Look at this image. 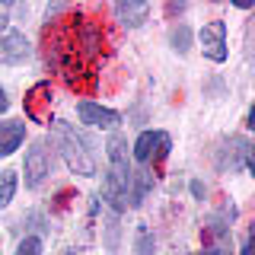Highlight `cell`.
Returning a JSON list of instances; mask_svg holds the SVG:
<instances>
[{
  "label": "cell",
  "instance_id": "6da1fadb",
  "mask_svg": "<svg viewBox=\"0 0 255 255\" xmlns=\"http://www.w3.org/2000/svg\"><path fill=\"white\" fill-rule=\"evenodd\" d=\"M128 185H131V163H128V143L122 134L109 137V172L102 182V198L115 207L125 211L128 207Z\"/></svg>",
  "mask_w": 255,
  "mask_h": 255
},
{
  "label": "cell",
  "instance_id": "7a4b0ae2",
  "mask_svg": "<svg viewBox=\"0 0 255 255\" xmlns=\"http://www.w3.org/2000/svg\"><path fill=\"white\" fill-rule=\"evenodd\" d=\"M54 140H58V150L64 153L67 166L77 175H86V179L96 175V159L90 153V147H86V140L80 137L67 122H54Z\"/></svg>",
  "mask_w": 255,
  "mask_h": 255
},
{
  "label": "cell",
  "instance_id": "3957f363",
  "mask_svg": "<svg viewBox=\"0 0 255 255\" xmlns=\"http://www.w3.org/2000/svg\"><path fill=\"white\" fill-rule=\"evenodd\" d=\"M29 58V42L6 16H0V64H22Z\"/></svg>",
  "mask_w": 255,
  "mask_h": 255
},
{
  "label": "cell",
  "instance_id": "277c9868",
  "mask_svg": "<svg viewBox=\"0 0 255 255\" xmlns=\"http://www.w3.org/2000/svg\"><path fill=\"white\" fill-rule=\"evenodd\" d=\"M51 175V153H48V140H32L26 153V185L42 188V182Z\"/></svg>",
  "mask_w": 255,
  "mask_h": 255
},
{
  "label": "cell",
  "instance_id": "5b68a950",
  "mask_svg": "<svg viewBox=\"0 0 255 255\" xmlns=\"http://www.w3.org/2000/svg\"><path fill=\"white\" fill-rule=\"evenodd\" d=\"M172 150V140L166 131H143L134 140V159L137 163H150V159H166V153Z\"/></svg>",
  "mask_w": 255,
  "mask_h": 255
},
{
  "label": "cell",
  "instance_id": "8992f818",
  "mask_svg": "<svg viewBox=\"0 0 255 255\" xmlns=\"http://www.w3.org/2000/svg\"><path fill=\"white\" fill-rule=\"evenodd\" d=\"M198 38H201V48L211 61H217V64L227 61V26H223L220 19L207 22V26L198 32Z\"/></svg>",
  "mask_w": 255,
  "mask_h": 255
},
{
  "label": "cell",
  "instance_id": "52a82bcc",
  "mask_svg": "<svg viewBox=\"0 0 255 255\" xmlns=\"http://www.w3.org/2000/svg\"><path fill=\"white\" fill-rule=\"evenodd\" d=\"M77 115H80L83 125H93V128H115L118 122H122L118 112L99 106V102H77Z\"/></svg>",
  "mask_w": 255,
  "mask_h": 255
},
{
  "label": "cell",
  "instance_id": "ba28073f",
  "mask_svg": "<svg viewBox=\"0 0 255 255\" xmlns=\"http://www.w3.org/2000/svg\"><path fill=\"white\" fill-rule=\"evenodd\" d=\"M48 102H51V83H48V80H42V83H35L32 86V90L26 93V102H22V106H26V115L32 118V122H48V112H45V106Z\"/></svg>",
  "mask_w": 255,
  "mask_h": 255
},
{
  "label": "cell",
  "instance_id": "9c48e42d",
  "mask_svg": "<svg viewBox=\"0 0 255 255\" xmlns=\"http://www.w3.org/2000/svg\"><path fill=\"white\" fill-rule=\"evenodd\" d=\"M22 140H26V125H22V122H16V118L0 122V159L16 153Z\"/></svg>",
  "mask_w": 255,
  "mask_h": 255
},
{
  "label": "cell",
  "instance_id": "30bf717a",
  "mask_svg": "<svg viewBox=\"0 0 255 255\" xmlns=\"http://www.w3.org/2000/svg\"><path fill=\"white\" fill-rule=\"evenodd\" d=\"M150 188H153V175H150L147 169L131 172V185H128V207H140Z\"/></svg>",
  "mask_w": 255,
  "mask_h": 255
},
{
  "label": "cell",
  "instance_id": "8fae6325",
  "mask_svg": "<svg viewBox=\"0 0 255 255\" xmlns=\"http://www.w3.org/2000/svg\"><path fill=\"white\" fill-rule=\"evenodd\" d=\"M77 45H80V51H83L86 58L99 54V51H102V29L96 26V22H86V26H80V32H77Z\"/></svg>",
  "mask_w": 255,
  "mask_h": 255
},
{
  "label": "cell",
  "instance_id": "7c38bea8",
  "mask_svg": "<svg viewBox=\"0 0 255 255\" xmlns=\"http://www.w3.org/2000/svg\"><path fill=\"white\" fill-rule=\"evenodd\" d=\"M115 13H118V19H122L125 26H140L143 16L150 13V6L147 3H134V0H128V3L122 0V3L115 6Z\"/></svg>",
  "mask_w": 255,
  "mask_h": 255
},
{
  "label": "cell",
  "instance_id": "4fadbf2b",
  "mask_svg": "<svg viewBox=\"0 0 255 255\" xmlns=\"http://www.w3.org/2000/svg\"><path fill=\"white\" fill-rule=\"evenodd\" d=\"M13 195H16V172L6 169V172H0V207L10 204Z\"/></svg>",
  "mask_w": 255,
  "mask_h": 255
},
{
  "label": "cell",
  "instance_id": "5bb4252c",
  "mask_svg": "<svg viewBox=\"0 0 255 255\" xmlns=\"http://www.w3.org/2000/svg\"><path fill=\"white\" fill-rule=\"evenodd\" d=\"M169 45H172L179 54H185L188 48H191V32H188V26H175V29L169 32Z\"/></svg>",
  "mask_w": 255,
  "mask_h": 255
},
{
  "label": "cell",
  "instance_id": "9a60e30c",
  "mask_svg": "<svg viewBox=\"0 0 255 255\" xmlns=\"http://www.w3.org/2000/svg\"><path fill=\"white\" fill-rule=\"evenodd\" d=\"M134 252L137 255H153V236L147 233V227L137 230V239H134Z\"/></svg>",
  "mask_w": 255,
  "mask_h": 255
},
{
  "label": "cell",
  "instance_id": "2e32d148",
  "mask_svg": "<svg viewBox=\"0 0 255 255\" xmlns=\"http://www.w3.org/2000/svg\"><path fill=\"white\" fill-rule=\"evenodd\" d=\"M16 255H42V239H38V236H26L19 243V249H16Z\"/></svg>",
  "mask_w": 255,
  "mask_h": 255
},
{
  "label": "cell",
  "instance_id": "e0dca14e",
  "mask_svg": "<svg viewBox=\"0 0 255 255\" xmlns=\"http://www.w3.org/2000/svg\"><path fill=\"white\" fill-rule=\"evenodd\" d=\"M239 255H252V236L243 239V252H239Z\"/></svg>",
  "mask_w": 255,
  "mask_h": 255
},
{
  "label": "cell",
  "instance_id": "ac0fdd59",
  "mask_svg": "<svg viewBox=\"0 0 255 255\" xmlns=\"http://www.w3.org/2000/svg\"><path fill=\"white\" fill-rule=\"evenodd\" d=\"M191 195H195V198H204V188H201V182H191Z\"/></svg>",
  "mask_w": 255,
  "mask_h": 255
},
{
  "label": "cell",
  "instance_id": "d6986e66",
  "mask_svg": "<svg viewBox=\"0 0 255 255\" xmlns=\"http://www.w3.org/2000/svg\"><path fill=\"white\" fill-rule=\"evenodd\" d=\"M6 106H10V102H6V93H3V86H0V112H6Z\"/></svg>",
  "mask_w": 255,
  "mask_h": 255
},
{
  "label": "cell",
  "instance_id": "ffe728a7",
  "mask_svg": "<svg viewBox=\"0 0 255 255\" xmlns=\"http://www.w3.org/2000/svg\"><path fill=\"white\" fill-rule=\"evenodd\" d=\"M201 255H220V249H207V252H201Z\"/></svg>",
  "mask_w": 255,
  "mask_h": 255
},
{
  "label": "cell",
  "instance_id": "44dd1931",
  "mask_svg": "<svg viewBox=\"0 0 255 255\" xmlns=\"http://www.w3.org/2000/svg\"><path fill=\"white\" fill-rule=\"evenodd\" d=\"M64 255H74V252H64Z\"/></svg>",
  "mask_w": 255,
  "mask_h": 255
}]
</instances>
